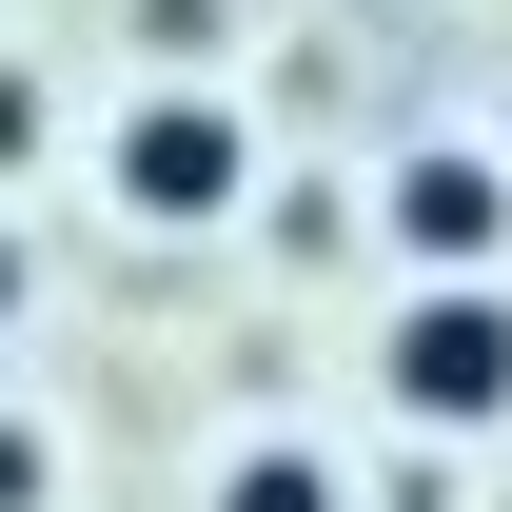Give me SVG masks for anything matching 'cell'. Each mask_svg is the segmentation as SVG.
Listing matches in <instances>:
<instances>
[{
    "mask_svg": "<svg viewBox=\"0 0 512 512\" xmlns=\"http://www.w3.org/2000/svg\"><path fill=\"white\" fill-rule=\"evenodd\" d=\"M375 375H394L414 434H493V414H512V296H493V276H414L394 335H375Z\"/></svg>",
    "mask_w": 512,
    "mask_h": 512,
    "instance_id": "6da1fadb",
    "label": "cell"
},
{
    "mask_svg": "<svg viewBox=\"0 0 512 512\" xmlns=\"http://www.w3.org/2000/svg\"><path fill=\"white\" fill-rule=\"evenodd\" d=\"M99 178H119V217L197 237V217H237V197H256V119L178 79V99H138V119H119V158H99Z\"/></svg>",
    "mask_w": 512,
    "mask_h": 512,
    "instance_id": "7a4b0ae2",
    "label": "cell"
},
{
    "mask_svg": "<svg viewBox=\"0 0 512 512\" xmlns=\"http://www.w3.org/2000/svg\"><path fill=\"white\" fill-rule=\"evenodd\" d=\"M394 237H414V276H493V237H512V178L473 158V138H414V158H394Z\"/></svg>",
    "mask_w": 512,
    "mask_h": 512,
    "instance_id": "3957f363",
    "label": "cell"
},
{
    "mask_svg": "<svg viewBox=\"0 0 512 512\" xmlns=\"http://www.w3.org/2000/svg\"><path fill=\"white\" fill-rule=\"evenodd\" d=\"M217 512H335V473H316V453H296V434H256L237 473H217Z\"/></svg>",
    "mask_w": 512,
    "mask_h": 512,
    "instance_id": "277c9868",
    "label": "cell"
},
{
    "mask_svg": "<svg viewBox=\"0 0 512 512\" xmlns=\"http://www.w3.org/2000/svg\"><path fill=\"white\" fill-rule=\"evenodd\" d=\"M60 493V453H40V414H0V512H40Z\"/></svg>",
    "mask_w": 512,
    "mask_h": 512,
    "instance_id": "5b68a950",
    "label": "cell"
},
{
    "mask_svg": "<svg viewBox=\"0 0 512 512\" xmlns=\"http://www.w3.org/2000/svg\"><path fill=\"white\" fill-rule=\"evenodd\" d=\"M20 158H40V79L0 60V178H20Z\"/></svg>",
    "mask_w": 512,
    "mask_h": 512,
    "instance_id": "8992f818",
    "label": "cell"
},
{
    "mask_svg": "<svg viewBox=\"0 0 512 512\" xmlns=\"http://www.w3.org/2000/svg\"><path fill=\"white\" fill-rule=\"evenodd\" d=\"M20 296H40V276H20V237H0V316H20Z\"/></svg>",
    "mask_w": 512,
    "mask_h": 512,
    "instance_id": "52a82bcc",
    "label": "cell"
}]
</instances>
